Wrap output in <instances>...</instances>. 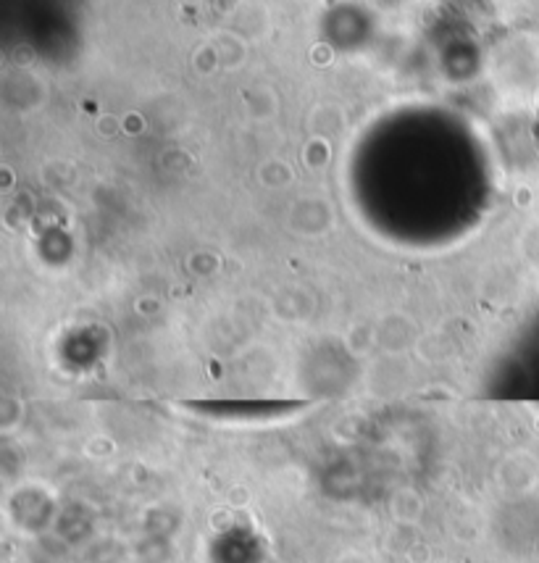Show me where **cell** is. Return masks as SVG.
I'll return each mask as SVG.
<instances>
[{"label":"cell","instance_id":"obj_2","mask_svg":"<svg viewBox=\"0 0 539 563\" xmlns=\"http://www.w3.org/2000/svg\"><path fill=\"white\" fill-rule=\"evenodd\" d=\"M531 200V192L529 190H518V205H529Z\"/></svg>","mask_w":539,"mask_h":563},{"label":"cell","instance_id":"obj_1","mask_svg":"<svg viewBox=\"0 0 539 563\" xmlns=\"http://www.w3.org/2000/svg\"><path fill=\"white\" fill-rule=\"evenodd\" d=\"M98 129H100L103 134H108V137H113V134L118 132V121H116L113 116H105V118L98 121Z\"/></svg>","mask_w":539,"mask_h":563}]
</instances>
